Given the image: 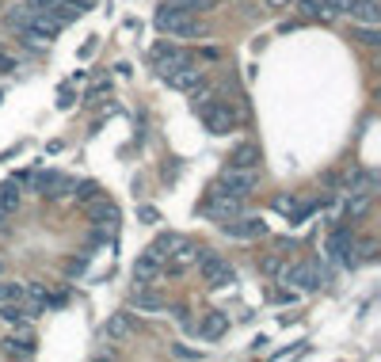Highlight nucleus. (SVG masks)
Returning a JSON list of instances; mask_svg holds the SVG:
<instances>
[{"instance_id": "nucleus-1", "label": "nucleus", "mask_w": 381, "mask_h": 362, "mask_svg": "<svg viewBox=\"0 0 381 362\" xmlns=\"http://www.w3.org/2000/svg\"><path fill=\"white\" fill-rule=\"evenodd\" d=\"M191 99H194V115L202 118V126L210 130V134H233L237 123H240V111L229 104V99H213V92L206 85H199L191 92Z\"/></svg>"}, {"instance_id": "nucleus-2", "label": "nucleus", "mask_w": 381, "mask_h": 362, "mask_svg": "<svg viewBox=\"0 0 381 362\" xmlns=\"http://www.w3.org/2000/svg\"><path fill=\"white\" fill-rule=\"evenodd\" d=\"M153 23H156V31L168 35V39H202V35H206V27L194 20V12H187L183 4H168V0H164V8L156 12Z\"/></svg>"}, {"instance_id": "nucleus-3", "label": "nucleus", "mask_w": 381, "mask_h": 362, "mask_svg": "<svg viewBox=\"0 0 381 362\" xmlns=\"http://www.w3.org/2000/svg\"><path fill=\"white\" fill-rule=\"evenodd\" d=\"M194 263H199V271H202V282L213 286V290H221V286H233V282H237L233 263H229V259H221L218 252H210V248H199Z\"/></svg>"}, {"instance_id": "nucleus-4", "label": "nucleus", "mask_w": 381, "mask_h": 362, "mask_svg": "<svg viewBox=\"0 0 381 362\" xmlns=\"http://www.w3.org/2000/svg\"><path fill=\"white\" fill-rule=\"evenodd\" d=\"M213 187L237 194V199H248V194H256V187H259V172L256 168H225Z\"/></svg>"}, {"instance_id": "nucleus-5", "label": "nucleus", "mask_w": 381, "mask_h": 362, "mask_svg": "<svg viewBox=\"0 0 381 362\" xmlns=\"http://www.w3.org/2000/svg\"><path fill=\"white\" fill-rule=\"evenodd\" d=\"M206 213H210L213 221H229V218H237V213H244V199H237V194H229V191H221V187H210Z\"/></svg>"}, {"instance_id": "nucleus-6", "label": "nucleus", "mask_w": 381, "mask_h": 362, "mask_svg": "<svg viewBox=\"0 0 381 362\" xmlns=\"http://www.w3.org/2000/svg\"><path fill=\"white\" fill-rule=\"evenodd\" d=\"M278 278H282V282L301 286V290H320V286H324V271H320L317 263H294V267H282V271H278Z\"/></svg>"}, {"instance_id": "nucleus-7", "label": "nucleus", "mask_w": 381, "mask_h": 362, "mask_svg": "<svg viewBox=\"0 0 381 362\" xmlns=\"http://www.w3.org/2000/svg\"><path fill=\"white\" fill-rule=\"evenodd\" d=\"M27 183L39 187L42 199H61V194H69V187H73V180H69V175H61V172H31V175H27Z\"/></svg>"}, {"instance_id": "nucleus-8", "label": "nucleus", "mask_w": 381, "mask_h": 362, "mask_svg": "<svg viewBox=\"0 0 381 362\" xmlns=\"http://www.w3.org/2000/svg\"><path fill=\"white\" fill-rule=\"evenodd\" d=\"M221 233H225V237H237V240H256V237H267V221L248 218V213H237V218L221 221Z\"/></svg>"}, {"instance_id": "nucleus-9", "label": "nucleus", "mask_w": 381, "mask_h": 362, "mask_svg": "<svg viewBox=\"0 0 381 362\" xmlns=\"http://www.w3.org/2000/svg\"><path fill=\"white\" fill-rule=\"evenodd\" d=\"M187 61H194L183 46H175V42H156L153 46V65H156V73H172V69H180V65H187Z\"/></svg>"}, {"instance_id": "nucleus-10", "label": "nucleus", "mask_w": 381, "mask_h": 362, "mask_svg": "<svg viewBox=\"0 0 381 362\" xmlns=\"http://www.w3.org/2000/svg\"><path fill=\"white\" fill-rule=\"evenodd\" d=\"M324 252H328V259H336V263H343V267H355L358 259L351 256V225H336V229H332Z\"/></svg>"}, {"instance_id": "nucleus-11", "label": "nucleus", "mask_w": 381, "mask_h": 362, "mask_svg": "<svg viewBox=\"0 0 381 362\" xmlns=\"http://www.w3.org/2000/svg\"><path fill=\"white\" fill-rule=\"evenodd\" d=\"M85 206H88V221H92L96 229H115L118 221H123L118 206H115L111 199H104V194H96L92 202H85Z\"/></svg>"}, {"instance_id": "nucleus-12", "label": "nucleus", "mask_w": 381, "mask_h": 362, "mask_svg": "<svg viewBox=\"0 0 381 362\" xmlns=\"http://www.w3.org/2000/svg\"><path fill=\"white\" fill-rule=\"evenodd\" d=\"M164 85L175 88V92H194L199 85H206V77H202V69L194 61H187V65H180V69L164 73Z\"/></svg>"}, {"instance_id": "nucleus-13", "label": "nucleus", "mask_w": 381, "mask_h": 362, "mask_svg": "<svg viewBox=\"0 0 381 362\" xmlns=\"http://www.w3.org/2000/svg\"><path fill=\"white\" fill-rule=\"evenodd\" d=\"M0 343H4L0 351H4L8 358H35V336H31V328H23V324H15V332L4 336Z\"/></svg>"}, {"instance_id": "nucleus-14", "label": "nucleus", "mask_w": 381, "mask_h": 362, "mask_svg": "<svg viewBox=\"0 0 381 362\" xmlns=\"http://www.w3.org/2000/svg\"><path fill=\"white\" fill-rule=\"evenodd\" d=\"M161 271H164V263L145 252V256H137V263H134V282L137 286H153L156 278H161Z\"/></svg>"}, {"instance_id": "nucleus-15", "label": "nucleus", "mask_w": 381, "mask_h": 362, "mask_svg": "<svg viewBox=\"0 0 381 362\" xmlns=\"http://www.w3.org/2000/svg\"><path fill=\"white\" fill-rule=\"evenodd\" d=\"M130 332H134V320H130V313H111L107 324H104V336H107L111 343L130 339Z\"/></svg>"}, {"instance_id": "nucleus-16", "label": "nucleus", "mask_w": 381, "mask_h": 362, "mask_svg": "<svg viewBox=\"0 0 381 362\" xmlns=\"http://www.w3.org/2000/svg\"><path fill=\"white\" fill-rule=\"evenodd\" d=\"M15 210H20V183L8 180V183H0V225H4V218H12Z\"/></svg>"}, {"instance_id": "nucleus-17", "label": "nucleus", "mask_w": 381, "mask_h": 362, "mask_svg": "<svg viewBox=\"0 0 381 362\" xmlns=\"http://www.w3.org/2000/svg\"><path fill=\"white\" fill-rule=\"evenodd\" d=\"M229 168H259V145H252V142L237 145L233 156H229Z\"/></svg>"}, {"instance_id": "nucleus-18", "label": "nucleus", "mask_w": 381, "mask_h": 362, "mask_svg": "<svg viewBox=\"0 0 381 362\" xmlns=\"http://www.w3.org/2000/svg\"><path fill=\"white\" fill-rule=\"evenodd\" d=\"M229 332V313H221V309H213L202 317V336L206 339H218V336H225Z\"/></svg>"}, {"instance_id": "nucleus-19", "label": "nucleus", "mask_w": 381, "mask_h": 362, "mask_svg": "<svg viewBox=\"0 0 381 362\" xmlns=\"http://www.w3.org/2000/svg\"><path fill=\"white\" fill-rule=\"evenodd\" d=\"M134 309L137 313H161L164 298H161V294H153L149 286H137V290H134Z\"/></svg>"}, {"instance_id": "nucleus-20", "label": "nucleus", "mask_w": 381, "mask_h": 362, "mask_svg": "<svg viewBox=\"0 0 381 362\" xmlns=\"http://www.w3.org/2000/svg\"><path fill=\"white\" fill-rule=\"evenodd\" d=\"M175 244H180V237H172V233H164V237H156L153 240V244H149L145 248V252L149 256H153V259H161V263H168V256H172V248Z\"/></svg>"}, {"instance_id": "nucleus-21", "label": "nucleus", "mask_w": 381, "mask_h": 362, "mask_svg": "<svg viewBox=\"0 0 381 362\" xmlns=\"http://www.w3.org/2000/svg\"><path fill=\"white\" fill-rule=\"evenodd\" d=\"M351 15L362 20V23H381V4H377V0H358Z\"/></svg>"}, {"instance_id": "nucleus-22", "label": "nucleus", "mask_w": 381, "mask_h": 362, "mask_svg": "<svg viewBox=\"0 0 381 362\" xmlns=\"http://www.w3.org/2000/svg\"><path fill=\"white\" fill-rule=\"evenodd\" d=\"M297 8H301L305 15H317V20H332V8L328 0H294Z\"/></svg>"}, {"instance_id": "nucleus-23", "label": "nucleus", "mask_w": 381, "mask_h": 362, "mask_svg": "<svg viewBox=\"0 0 381 362\" xmlns=\"http://www.w3.org/2000/svg\"><path fill=\"white\" fill-rule=\"evenodd\" d=\"M355 39L362 46H381V23H362V27H355Z\"/></svg>"}, {"instance_id": "nucleus-24", "label": "nucleus", "mask_w": 381, "mask_h": 362, "mask_svg": "<svg viewBox=\"0 0 381 362\" xmlns=\"http://www.w3.org/2000/svg\"><path fill=\"white\" fill-rule=\"evenodd\" d=\"M69 194H73L77 202H92V199L99 194V187H96L92 180H80V183H73V187H69Z\"/></svg>"}, {"instance_id": "nucleus-25", "label": "nucleus", "mask_w": 381, "mask_h": 362, "mask_svg": "<svg viewBox=\"0 0 381 362\" xmlns=\"http://www.w3.org/2000/svg\"><path fill=\"white\" fill-rule=\"evenodd\" d=\"M4 301H23V286L20 282H0V305Z\"/></svg>"}, {"instance_id": "nucleus-26", "label": "nucleus", "mask_w": 381, "mask_h": 362, "mask_svg": "<svg viewBox=\"0 0 381 362\" xmlns=\"http://www.w3.org/2000/svg\"><path fill=\"white\" fill-rule=\"evenodd\" d=\"M297 206H301V202H297L294 194H278V199H275V210H278V213H294Z\"/></svg>"}, {"instance_id": "nucleus-27", "label": "nucleus", "mask_w": 381, "mask_h": 362, "mask_svg": "<svg viewBox=\"0 0 381 362\" xmlns=\"http://www.w3.org/2000/svg\"><path fill=\"white\" fill-rule=\"evenodd\" d=\"M366 202H370V194H355V202H347V213L351 218H362V213H366Z\"/></svg>"}, {"instance_id": "nucleus-28", "label": "nucleus", "mask_w": 381, "mask_h": 362, "mask_svg": "<svg viewBox=\"0 0 381 362\" xmlns=\"http://www.w3.org/2000/svg\"><path fill=\"white\" fill-rule=\"evenodd\" d=\"M168 4H183L187 12H199V8H213L218 0H168Z\"/></svg>"}, {"instance_id": "nucleus-29", "label": "nucleus", "mask_w": 381, "mask_h": 362, "mask_svg": "<svg viewBox=\"0 0 381 362\" xmlns=\"http://www.w3.org/2000/svg\"><path fill=\"white\" fill-rule=\"evenodd\" d=\"M172 355H175V358H202L194 347H187V343H172Z\"/></svg>"}, {"instance_id": "nucleus-30", "label": "nucleus", "mask_w": 381, "mask_h": 362, "mask_svg": "<svg viewBox=\"0 0 381 362\" xmlns=\"http://www.w3.org/2000/svg\"><path fill=\"white\" fill-rule=\"evenodd\" d=\"M12 69H15V58L4 50V46H0V73H12Z\"/></svg>"}, {"instance_id": "nucleus-31", "label": "nucleus", "mask_w": 381, "mask_h": 362, "mask_svg": "<svg viewBox=\"0 0 381 362\" xmlns=\"http://www.w3.org/2000/svg\"><path fill=\"white\" fill-rule=\"evenodd\" d=\"M271 301H282V305L290 301V305H294V301H297V294H294V290H271Z\"/></svg>"}, {"instance_id": "nucleus-32", "label": "nucleus", "mask_w": 381, "mask_h": 362, "mask_svg": "<svg viewBox=\"0 0 381 362\" xmlns=\"http://www.w3.org/2000/svg\"><path fill=\"white\" fill-rule=\"evenodd\" d=\"M85 267H88V259H69L65 271H69V275H85Z\"/></svg>"}, {"instance_id": "nucleus-33", "label": "nucleus", "mask_w": 381, "mask_h": 362, "mask_svg": "<svg viewBox=\"0 0 381 362\" xmlns=\"http://www.w3.org/2000/svg\"><path fill=\"white\" fill-rule=\"evenodd\" d=\"M142 221H156V210L153 206H142Z\"/></svg>"}, {"instance_id": "nucleus-34", "label": "nucleus", "mask_w": 381, "mask_h": 362, "mask_svg": "<svg viewBox=\"0 0 381 362\" xmlns=\"http://www.w3.org/2000/svg\"><path fill=\"white\" fill-rule=\"evenodd\" d=\"M294 0H267V8H290Z\"/></svg>"}, {"instance_id": "nucleus-35", "label": "nucleus", "mask_w": 381, "mask_h": 362, "mask_svg": "<svg viewBox=\"0 0 381 362\" xmlns=\"http://www.w3.org/2000/svg\"><path fill=\"white\" fill-rule=\"evenodd\" d=\"M0 271H4V259H0Z\"/></svg>"}]
</instances>
